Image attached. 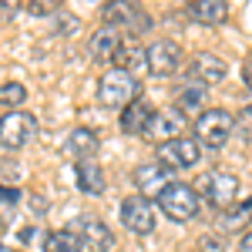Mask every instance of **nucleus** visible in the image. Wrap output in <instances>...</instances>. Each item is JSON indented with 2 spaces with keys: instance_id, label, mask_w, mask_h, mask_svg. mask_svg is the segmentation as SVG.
I'll return each instance as SVG.
<instances>
[{
  "instance_id": "nucleus-3",
  "label": "nucleus",
  "mask_w": 252,
  "mask_h": 252,
  "mask_svg": "<svg viewBox=\"0 0 252 252\" xmlns=\"http://www.w3.org/2000/svg\"><path fill=\"white\" fill-rule=\"evenodd\" d=\"M101 17H104V27H115V31H121V34H128V37H135V40H138V34L152 31V24H155L145 7H138V3H121V0L104 3Z\"/></svg>"
},
{
  "instance_id": "nucleus-12",
  "label": "nucleus",
  "mask_w": 252,
  "mask_h": 252,
  "mask_svg": "<svg viewBox=\"0 0 252 252\" xmlns=\"http://www.w3.org/2000/svg\"><path fill=\"white\" fill-rule=\"evenodd\" d=\"M172 182H175V172H168L161 161H145V165H138V168H135V189H138V195H145V198H152V202H155Z\"/></svg>"
},
{
  "instance_id": "nucleus-21",
  "label": "nucleus",
  "mask_w": 252,
  "mask_h": 252,
  "mask_svg": "<svg viewBox=\"0 0 252 252\" xmlns=\"http://www.w3.org/2000/svg\"><path fill=\"white\" fill-rule=\"evenodd\" d=\"M44 252H84V246L71 229H58L44 235Z\"/></svg>"
},
{
  "instance_id": "nucleus-11",
  "label": "nucleus",
  "mask_w": 252,
  "mask_h": 252,
  "mask_svg": "<svg viewBox=\"0 0 252 252\" xmlns=\"http://www.w3.org/2000/svg\"><path fill=\"white\" fill-rule=\"evenodd\" d=\"M71 232L81 239V246L91 252H111L115 249V232L97 219V215H78Z\"/></svg>"
},
{
  "instance_id": "nucleus-15",
  "label": "nucleus",
  "mask_w": 252,
  "mask_h": 252,
  "mask_svg": "<svg viewBox=\"0 0 252 252\" xmlns=\"http://www.w3.org/2000/svg\"><path fill=\"white\" fill-rule=\"evenodd\" d=\"M152 115H155V108H152L145 97H138V101H131V104L121 111L118 128H121L128 138H141V135H145V128H148V121H152Z\"/></svg>"
},
{
  "instance_id": "nucleus-24",
  "label": "nucleus",
  "mask_w": 252,
  "mask_h": 252,
  "mask_svg": "<svg viewBox=\"0 0 252 252\" xmlns=\"http://www.w3.org/2000/svg\"><path fill=\"white\" fill-rule=\"evenodd\" d=\"M24 101H27V88H24V84H17V81L0 84V104H7L10 111H17Z\"/></svg>"
},
{
  "instance_id": "nucleus-1",
  "label": "nucleus",
  "mask_w": 252,
  "mask_h": 252,
  "mask_svg": "<svg viewBox=\"0 0 252 252\" xmlns=\"http://www.w3.org/2000/svg\"><path fill=\"white\" fill-rule=\"evenodd\" d=\"M138 97H141V84L128 71H115L111 67L108 74H101V81H97V104L108 108V111H125Z\"/></svg>"
},
{
  "instance_id": "nucleus-16",
  "label": "nucleus",
  "mask_w": 252,
  "mask_h": 252,
  "mask_svg": "<svg viewBox=\"0 0 252 252\" xmlns=\"http://www.w3.org/2000/svg\"><path fill=\"white\" fill-rule=\"evenodd\" d=\"M97 145H101V135H97L94 128H74L71 135L64 138V155H71V158H91L97 152Z\"/></svg>"
},
{
  "instance_id": "nucleus-29",
  "label": "nucleus",
  "mask_w": 252,
  "mask_h": 252,
  "mask_svg": "<svg viewBox=\"0 0 252 252\" xmlns=\"http://www.w3.org/2000/svg\"><path fill=\"white\" fill-rule=\"evenodd\" d=\"M0 178H3V185H7V182H17L20 168H14V161H7V158H3V161H0Z\"/></svg>"
},
{
  "instance_id": "nucleus-6",
  "label": "nucleus",
  "mask_w": 252,
  "mask_h": 252,
  "mask_svg": "<svg viewBox=\"0 0 252 252\" xmlns=\"http://www.w3.org/2000/svg\"><path fill=\"white\" fill-rule=\"evenodd\" d=\"M198 198L205 195V202L219 209V212H229L235 205V198H239V178L232 172H209L202 175V182H198Z\"/></svg>"
},
{
  "instance_id": "nucleus-5",
  "label": "nucleus",
  "mask_w": 252,
  "mask_h": 252,
  "mask_svg": "<svg viewBox=\"0 0 252 252\" xmlns=\"http://www.w3.org/2000/svg\"><path fill=\"white\" fill-rule=\"evenodd\" d=\"M37 138V118L31 111H7L0 118V148L7 152H20Z\"/></svg>"
},
{
  "instance_id": "nucleus-25",
  "label": "nucleus",
  "mask_w": 252,
  "mask_h": 252,
  "mask_svg": "<svg viewBox=\"0 0 252 252\" xmlns=\"http://www.w3.org/2000/svg\"><path fill=\"white\" fill-rule=\"evenodd\" d=\"M24 10H27L31 17H58L61 3L58 0H31V3H24Z\"/></svg>"
},
{
  "instance_id": "nucleus-10",
  "label": "nucleus",
  "mask_w": 252,
  "mask_h": 252,
  "mask_svg": "<svg viewBox=\"0 0 252 252\" xmlns=\"http://www.w3.org/2000/svg\"><path fill=\"white\" fill-rule=\"evenodd\" d=\"M185 125H189V118L182 115L178 108H155V115H152V121H148V128H145L141 138L152 141V145H165L172 138H182Z\"/></svg>"
},
{
  "instance_id": "nucleus-17",
  "label": "nucleus",
  "mask_w": 252,
  "mask_h": 252,
  "mask_svg": "<svg viewBox=\"0 0 252 252\" xmlns=\"http://www.w3.org/2000/svg\"><path fill=\"white\" fill-rule=\"evenodd\" d=\"M205 97H209V88H202V84H195V81H185V84H178V91H175V108L182 111V115H202L205 111Z\"/></svg>"
},
{
  "instance_id": "nucleus-23",
  "label": "nucleus",
  "mask_w": 252,
  "mask_h": 252,
  "mask_svg": "<svg viewBox=\"0 0 252 252\" xmlns=\"http://www.w3.org/2000/svg\"><path fill=\"white\" fill-rule=\"evenodd\" d=\"M17 205H20V192L14 185H3L0 182V222H10L14 212H17Z\"/></svg>"
},
{
  "instance_id": "nucleus-7",
  "label": "nucleus",
  "mask_w": 252,
  "mask_h": 252,
  "mask_svg": "<svg viewBox=\"0 0 252 252\" xmlns=\"http://www.w3.org/2000/svg\"><path fill=\"white\" fill-rule=\"evenodd\" d=\"M121 225L128 229V232L135 235H152L158 225V209L152 198H145V195H128L125 202H121Z\"/></svg>"
},
{
  "instance_id": "nucleus-31",
  "label": "nucleus",
  "mask_w": 252,
  "mask_h": 252,
  "mask_svg": "<svg viewBox=\"0 0 252 252\" xmlns=\"http://www.w3.org/2000/svg\"><path fill=\"white\" fill-rule=\"evenodd\" d=\"M235 252H252V229L242 235V242H239V249H235Z\"/></svg>"
},
{
  "instance_id": "nucleus-18",
  "label": "nucleus",
  "mask_w": 252,
  "mask_h": 252,
  "mask_svg": "<svg viewBox=\"0 0 252 252\" xmlns=\"http://www.w3.org/2000/svg\"><path fill=\"white\" fill-rule=\"evenodd\" d=\"M121 40H125V34H121V31L104 27V24H101L94 34H91V40H88V54H91L94 61H111Z\"/></svg>"
},
{
  "instance_id": "nucleus-22",
  "label": "nucleus",
  "mask_w": 252,
  "mask_h": 252,
  "mask_svg": "<svg viewBox=\"0 0 252 252\" xmlns=\"http://www.w3.org/2000/svg\"><path fill=\"white\" fill-rule=\"evenodd\" d=\"M249 222H252V198H246L242 205H235L229 212H222V219H219V225H222L225 232H239V229H246Z\"/></svg>"
},
{
  "instance_id": "nucleus-14",
  "label": "nucleus",
  "mask_w": 252,
  "mask_h": 252,
  "mask_svg": "<svg viewBox=\"0 0 252 252\" xmlns=\"http://www.w3.org/2000/svg\"><path fill=\"white\" fill-rule=\"evenodd\" d=\"M74 182H78V192L91 195V198H101L104 189H108V178H104V168L97 165L94 158H81L74 165Z\"/></svg>"
},
{
  "instance_id": "nucleus-32",
  "label": "nucleus",
  "mask_w": 252,
  "mask_h": 252,
  "mask_svg": "<svg viewBox=\"0 0 252 252\" xmlns=\"http://www.w3.org/2000/svg\"><path fill=\"white\" fill-rule=\"evenodd\" d=\"M31 205H34V212H47V202L44 198H31Z\"/></svg>"
},
{
  "instance_id": "nucleus-13",
  "label": "nucleus",
  "mask_w": 252,
  "mask_h": 252,
  "mask_svg": "<svg viewBox=\"0 0 252 252\" xmlns=\"http://www.w3.org/2000/svg\"><path fill=\"white\" fill-rule=\"evenodd\" d=\"M229 74V67H225V61L215 58V54H195L189 61V71H185V81H195V84H202V88H212L219 81Z\"/></svg>"
},
{
  "instance_id": "nucleus-20",
  "label": "nucleus",
  "mask_w": 252,
  "mask_h": 252,
  "mask_svg": "<svg viewBox=\"0 0 252 252\" xmlns=\"http://www.w3.org/2000/svg\"><path fill=\"white\" fill-rule=\"evenodd\" d=\"M189 17L198 24H225L229 3L225 0H195V3H189Z\"/></svg>"
},
{
  "instance_id": "nucleus-4",
  "label": "nucleus",
  "mask_w": 252,
  "mask_h": 252,
  "mask_svg": "<svg viewBox=\"0 0 252 252\" xmlns=\"http://www.w3.org/2000/svg\"><path fill=\"white\" fill-rule=\"evenodd\" d=\"M198 202H202V198L195 192V185L172 182V185L155 198V209H161L172 222H192L195 215H198Z\"/></svg>"
},
{
  "instance_id": "nucleus-30",
  "label": "nucleus",
  "mask_w": 252,
  "mask_h": 252,
  "mask_svg": "<svg viewBox=\"0 0 252 252\" xmlns=\"http://www.w3.org/2000/svg\"><path fill=\"white\" fill-rule=\"evenodd\" d=\"M242 81H246V88L252 91V54H246V61H242Z\"/></svg>"
},
{
  "instance_id": "nucleus-27",
  "label": "nucleus",
  "mask_w": 252,
  "mask_h": 252,
  "mask_svg": "<svg viewBox=\"0 0 252 252\" xmlns=\"http://www.w3.org/2000/svg\"><path fill=\"white\" fill-rule=\"evenodd\" d=\"M198 252H225V246H222L219 235H202L198 239Z\"/></svg>"
},
{
  "instance_id": "nucleus-19",
  "label": "nucleus",
  "mask_w": 252,
  "mask_h": 252,
  "mask_svg": "<svg viewBox=\"0 0 252 252\" xmlns=\"http://www.w3.org/2000/svg\"><path fill=\"white\" fill-rule=\"evenodd\" d=\"M111 64H115V71H128V74H135L138 67H145V47H141L135 37H125L121 44H118Z\"/></svg>"
},
{
  "instance_id": "nucleus-2",
  "label": "nucleus",
  "mask_w": 252,
  "mask_h": 252,
  "mask_svg": "<svg viewBox=\"0 0 252 252\" xmlns=\"http://www.w3.org/2000/svg\"><path fill=\"white\" fill-rule=\"evenodd\" d=\"M195 128V141H198V148H225L229 145V138L235 131V118L232 111H225V108H205L202 115L192 121Z\"/></svg>"
},
{
  "instance_id": "nucleus-9",
  "label": "nucleus",
  "mask_w": 252,
  "mask_h": 252,
  "mask_svg": "<svg viewBox=\"0 0 252 252\" xmlns=\"http://www.w3.org/2000/svg\"><path fill=\"white\" fill-rule=\"evenodd\" d=\"M182 67V47L175 40H152L145 47V71L152 78H172Z\"/></svg>"
},
{
  "instance_id": "nucleus-26",
  "label": "nucleus",
  "mask_w": 252,
  "mask_h": 252,
  "mask_svg": "<svg viewBox=\"0 0 252 252\" xmlns=\"http://www.w3.org/2000/svg\"><path fill=\"white\" fill-rule=\"evenodd\" d=\"M78 27H81L78 17H67L64 10L58 14V34H64V37H67V34H78Z\"/></svg>"
},
{
  "instance_id": "nucleus-28",
  "label": "nucleus",
  "mask_w": 252,
  "mask_h": 252,
  "mask_svg": "<svg viewBox=\"0 0 252 252\" xmlns=\"http://www.w3.org/2000/svg\"><path fill=\"white\" fill-rule=\"evenodd\" d=\"M20 10H24V7L14 3V0H0V24H3V20H10V17H17Z\"/></svg>"
},
{
  "instance_id": "nucleus-8",
  "label": "nucleus",
  "mask_w": 252,
  "mask_h": 252,
  "mask_svg": "<svg viewBox=\"0 0 252 252\" xmlns=\"http://www.w3.org/2000/svg\"><path fill=\"white\" fill-rule=\"evenodd\" d=\"M198 158H202V148H198L195 138H172V141L158 145L155 161H161L168 172H189L198 165Z\"/></svg>"
}]
</instances>
